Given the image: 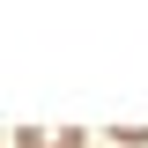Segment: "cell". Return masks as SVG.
Segmentation results:
<instances>
[{
    "label": "cell",
    "mask_w": 148,
    "mask_h": 148,
    "mask_svg": "<svg viewBox=\"0 0 148 148\" xmlns=\"http://www.w3.org/2000/svg\"><path fill=\"white\" fill-rule=\"evenodd\" d=\"M15 148H82V133H74V126H59V133H52V126H22Z\"/></svg>",
    "instance_id": "cell-1"
}]
</instances>
